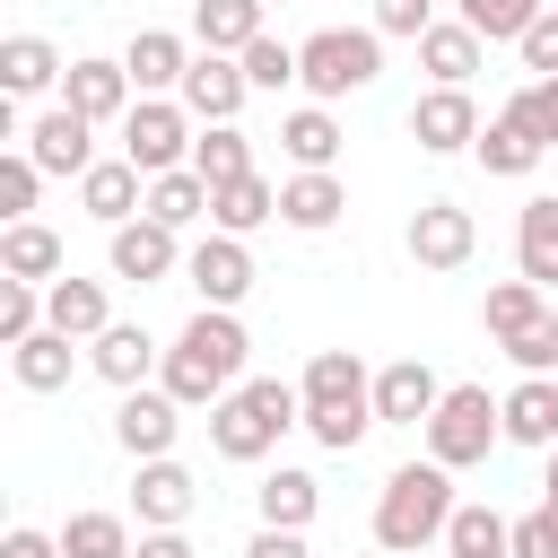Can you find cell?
I'll return each instance as SVG.
<instances>
[{
  "label": "cell",
  "instance_id": "obj_1",
  "mask_svg": "<svg viewBox=\"0 0 558 558\" xmlns=\"http://www.w3.org/2000/svg\"><path fill=\"white\" fill-rule=\"evenodd\" d=\"M244 357H253V340H244L235 305H201V314L174 331V349H166L157 384H166L183 410H218V401L244 384Z\"/></svg>",
  "mask_w": 558,
  "mask_h": 558
},
{
  "label": "cell",
  "instance_id": "obj_2",
  "mask_svg": "<svg viewBox=\"0 0 558 558\" xmlns=\"http://www.w3.org/2000/svg\"><path fill=\"white\" fill-rule=\"evenodd\" d=\"M296 392H305V436L323 453H357L366 427H384L375 418V375H366L357 349H314L305 375H296Z\"/></svg>",
  "mask_w": 558,
  "mask_h": 558
},
{
  "label": "cell",
  "instance_id": "obj_3",
  "mask_svg": "<svg viewBox=\"0 0 558 558\" xmlns=\"http://www.w3.org/2000/svg\"><path fill=\"white\" fill-rule=\"evenodd\" d=\"M288 427H305V392L279 384V375H244V384L209 410V445H218V462H270Z\"/></svg>",
  "mask_w": 558,
  "mask_h": 558
},
{
  "label": "cell",
  "instance_id": "obj_4",
  "mask_svg": "<svg viewBox=\"0 0 558 558\" xmlns=\"http://www.w3.org/2000/svg\"><path fill=\"white\" fill-rule=\"evenodd\" d=\"M453 471L427 453V462H401L392 480H384V497H375V549H436L445 541V523H453Z\"/></svg>",
  "mask_w": 558,
  "mask_h": 558
},
{
  "label": "cell",
  "instance_id": "obj_5",
  "mask_svg": "<svg viewBox=\"0 0 558 558\" xmlns=\"http://www.w3.org/2000/svg\"><path fill=\"white\" fill-rule=\"evenodd\" d=\"M375 78H384V35L375 26H314L296 44V87L314 105H340V96H357Z\"/></svg>",
  "mask_w": 558,
  "mask_h": 558
},
{
  "label": "cell",
  "instance_id": "obj_6",
  "mask_svg": "<svg viewBox=\"0 0 558 558\" xmlns=\"http://www.w3.org/2000/svg\"><path fill=\"white\" fill-rule=\"evenodd\" d=\"M418 436L445 471H471V462H488V445H506V410L488 401V384H445V401Z\"/></svg>",
  "mask_w": 558,
  "mask_h": 558
},
{
  "label": "cell",
  "instance_id": "obj_7",
  "mask_svg": "<svg viewBox=\"0 0 558 558\" xmlns=\"http://www.w3.org/2000/svg\"><path fill=\"white\" fill-rule=\"evenodd\" d=\"M192 105L183 96H140L131 113H122V157L140 166V174H174V166H192Z\"/></svg>",
  "mask_w": 558,
  "mask_h": 558
},
{
  "label": "cell",
  "instance_id": "obj_8",
  "mask_svg": "<svg viewBox=\"0 0 558 558\" xmlns=\"http://www.w3.org/2000/svg\"><path fill=\"white\" fill-rule=\"evenodd\" d=\"M105 270L113 279H131V288H166L174 270H183V244H174V227L166 218H122V227H105Z\"/></svg>",
  "mask_w": 558,
  "mask_h": 558
},
{
  "label": "cell",
  "instance_id": "obj_9",
  "mask_svg": "<svg viewBox=\"0 0 558 558\" xmlns=\"http://www.w3.org/2000/svg\"><path fill=\"white\" fill-rule=\"evenodd\" d=\"M401 244H410L418 270H462V262L480 253V218H471L462 201H418L410 227H401Z\"/></svg>",
  "mask_w": 558,
  "mask_h": 558
},
{
  "label": "cell",
  "instance_id": "obj_10",
  "mask_svg": "<svg viewBox=\"0 0 558 558\" xmlns=\"http://www.w3.org/2000/svg\"><path fill=\"white\" fill-rule=\"evenodd\" d=\"M183 288H192L201 305H244V296H253V244L227 235V227H209V235L183 253Z\"/></svg>",
  "mask_w": 558,
  "mask_h": 558
},
{
  "label": "cell",
  "instance_id": "obj_11",
  "mask_svg": "<svg viewBox=\"0 0 558 558\" xmlns=\"http://www.w3.org/2000/svg\"><path fill=\"white\" fill-rule=\"evenodd\" d=\"M174 436H183V401H174L166 384H140V392H122V401H113V445H122L131 462L174 453Z\"/></svg>",
  "mask_w": 558,
  "mask_h": 558
},
{
  "label": "cell",
  "instance_id": "obj_12",
  "mask_svg": "<svg viewBox=\"0 0 558 558\" xmlns=\"http://www.w3.org/2000/svg\"><path fill=\"white\" fill-rule=\"evenodd\" d=\"M26 157H35L44 174H70V183H78V174L96 166V122H87L78 105H44V113L26 122Z\"/></svg>",
  "mask_w": 558,
  "mask_h": 558
},
{
  "label": "cell",
  "instance_id": "obj_13",
  "mask_svg": "<svg viewBox=\"0 0 558 558\" xmlns=\"http://www.w3.org/2000/svg\"><path fill=\"white\" fill-rule=\"evenodd\" d=\"M61 105H78L87 122H122V113L140 105V87H131L122 52H113V61H105V52H78V61L61 70Z\"/></svg>",
  "mask_w": 558,
  "mask_h": 558
},
{
  "label": "cell",
  "instance_id": "obj_14",
  "mask_svg": "<svg viewBox=\"0 0 558 558\" xmlns=\"http://www.w3.org/2000/svg\"><path fill=\"white\" fill-rule=\"evenodd\" d=\"M436 401H445V375H436L427 357H392V366H375V418H384V427H427Z\"/></svg>",
  "mask_w": 558,
  "mask_h": 558
},
{
  "label": "cell",
  "instance_id": "obj_15",
  "mask_svg": "<svg viewBox=\"0 0 558 558\" xmlns=\"http://www.w3.org/2000/svg\"><path fill=\"white\" fill-rule=\"evenodd\" d=\"M183 105H192V122H235L244 113V96H253V78H244V61L235 52H192V70H183V87H174Z\"/></svg>",
  "mask_w": 558,
  "mask_h": 558
},
{
  "label": "cell",
  "instance_id": "obj_16",
  "mask_svg": "<svg viewBox=\"0 0 558 558\" xmlns=\"http://www.w3.org/2000/svg\"><path fill=\"white\" fill-rule=\"evenodd\" d=\"M410 140H418L427 157H462V148L480 140V105H471V87H427V96L410 105Z\"/></svg>",
  "mask_w": 558,
  "mask_h": 558
},
{
  "label": "cell",
  "instance_id": "obj_17",
  "mask_svg": "<svg viewBox=\"0 0 558 558\" xmlns=\"http://www.w3.org/2000/svg\"><path fill=\"white\" fill-rule=\"evenodd\" d=\"M87 366L113 384V392H140V384H157V366H166V349L140 331V323H105L96 340H87Z\"/></svg>",
  "mask_w": 558,
  "mask_h": 558
},
{
  "label": "cell",
  "instance_id": "obj_18",
  "mask_svg": "<svg viewBox=\"0 0 558 558\" xmlns=\"http://www.w3.org/2000/svg\"><path fill=\"white\" fill-rule=\"evenodd\" d=\"M192 471L174 462V453H157V462H140V480H131V523L140 532H174L183 514H192Z\"/></svg>",
  "mask_w": 558,
  "mask_h": 558
},
{
  "label": "cell",
  "instance_id": "obj_19",
  "mask_svg": "<svg viewBox=\"0 0 558 558\" xmlns=\"http://www.w3.org/2000/svg\"><path fill=\"white\" fill-rule=\"evenodd\" d=\"M78 209H87L96 227H122V218L148 209V174H140L131 157H96V166L78 174Z\"/></svg>",
  "mask_w": 558,
  "mask_h": 558
},
{
  "label": "cell",
  "instance_id": "obj_20",
  "mask_svg": "<svg viewBox=\"0 0 558 558\" xmlns=\"http://www.w3.org/2000/svg\"><path fill=\"white\" fill-rule=\"evenodd\" d=\"M340 209H349V183H340L331 166H296V174L279 183V227H296V235L340 227Z\"/></svg>",
  "mask_w": 558,
  "mask_h": 558
},
{
  "label": "cell",
  "instance_id": "obj_21",
  "mask_svg": "<svg viewBox=\"0 0 558 558\" xmlns=\"http://www.w3.org/2000/svg\"><path fill=\"white\" fill-rule=\"evenodd\" d=\"M122 70H131V87H140V96H174V87H183V70H192V44H183L174 26H140V35L122 44Z\"/></svg>",
  "mask_w": 558,
  "mask_h": 558
},
{
  "label": "cell",
  "instance_id": "obj_22",
  "mask_svg": "<svg viewBox=\"0 0 558 558\" xmlns=\"http://www.w3.org/2000/svg\"><path fill=\"white\" fill-rule=\"evenodd\" d=\"M514 270L558 296V192H532L514 209Z\"/></svg>",
  "mask_w": 558,
  "mask_h": 558
},
{
  "label": "cell",
  "instance_id": "obj_23",
  "mask_svg": "<svg viewBox=\"0 0 558 558\" xmlns=\"http://www.w3.org/2000/svg\"><path fill=\"white\" fill-rule=\"evenodd\" d=\"M480 52H488V35L462 26V17H436V26L418 35V70H427V87H471Z\"/></svg>",
  "mask_w": 558,
  "mask_h": 558
},
{
  "label": "cell",
  "instance_id": "obj_24",
  "mask_svg": "<svg viewBox=\"0 0 558 558\" xmlns=\"http://www.w3.org/2000/svg\"><path fill=\"white\" fill-rule=\"evenodd\" d=\"M61 270H70V244H61L44 218H9V227H0V279H35V288H44V279H61Z\"/></svg>",
  "mask_w": 558,
  "mask_h": 558
},
{
  "label": "cell",
  "instance_id": "obj_25",
  "mask_svg": "<svg viewBox=\"0 0 558 558\" xmlns=\"http://www.w3.org/2000/svg\"><path fill=\"white\" fill-rule=\"evenodd\" d=\"M44 323H52V331H70V340H96V331L113 323V296H105V279H78V270L44 279Z\"/></svg>",
  "mask_w": 558,
  "mask_h": 558
},
{
  "label": "cell",
  "instance_id": "obj_26",
  "mask_svg": "<svg viewBox=\"0 0 558 558\" xmlns=\"http://www.w3.org/2000/svg\"><path fill=\"white\" fill-rule=\"evenodd\" d=\"M497 410H506V445H532V453L558 445V375H523Z\"/></svg>",
  "mask_w": 558,
  "mask_h": 558
},
{
  "label": "cell",
  "instance_id": "obj_27",
  "mask_svg": "<svg viewBox=\"0 0 558 558\" xmlns=\"http://www.w3.org/2000/svg\"><path fill=\"white\" fill-rule=\"evenodd\" d=\"M61 44L52 35H9L0 44V96H44V87H61Z\"/></svg>",
  "mask_w": 558,
  "mask_h": 558
},
{
  "label": "cell",
  "instance_id": "obj_28",
  "mask_svg": "<svg viewBox=\"0 0 558 558\" xmlns=\"http://www.w3.org/2000/svg\"><path fill=\"white\" fill-rule=\"evenodd\" d=\"M270 218H279V183H270L262 166L209 192V227H227V235H253V227H270Z\"/></svg>",
  "mask_w": 558,
  "mask_h": 558
},
{
  "label": "cell",
  "instance_id": "obj_29",
  "mask_svg": "<svg viewBox=\"0 0 558 558\" xmlns=\"http://www.w3.org/2000/svg\"><path fill=\"white\" fill-rule=\"evenodd\" d=\"M78 349H87V340H70V331H52V323H44L35 340H17V349H9V375H17L26 392H61V384H70V366H78Z\"/></svg>",
  "mask_w": 558,
  "mask_h": 558
},
{
  "label": "cell",
  "instance_id": "obj_30",
  "mask_svg": "<svg viewBox=\"0 0 558 558\" xmlns=\"http://www.w3.org/2000/svg\"><path fill=\"white\" fill-rule=\"evenodd\" d=\"M253 506H262V523L305 532V523H314V506H323V480H314V471H296V462H279V471H262Z\"/></svg>",
  "mask_w": 558,
  "mask_h": 558
},
{
  "label": "cell",
  "instance_id": "obj_31",
  "mask_svg": "<svg viewBox=\"0 0 558 558\" xmlns=\"http://www.w3.org/2000/svg\"><path fill=\"white\" fill-rule=\"evenodd\" d=\"M253 35H270L262 0H192V44L201 52H244Z\"/></svg>",
  "mask_w": 558,
  "mask_h": 558
},
{
  "label": "cell",
  "instance_id": "obj_32",
  "mask_svg": "<svg viewBox=\"0 0 558 558\" xmlns=\"http://www.w3.org/2000/svg\"><path fill=\"white\" fill-rule=\"evenodd\" d=\"M279 148H288V166H340V122H331V105H296V113H279Z\"/></svg>",
  "mask_w": 558,
  "mask_h": 558
},
{
  "label": "cell",
  "instance_id": "obj_33",
  "mask_svg": "<svg viewBox=\"0 0 558 558\" xmlns=\"http://www.w3.org/2000/svg\"><path fill=\"white\" fill-rule=\"evenodd\" d=\"M140 541H131V514H113V506H78L70 523H61V558H131Z\"/></svg>",
  "mask_w": 558,
  "mask_h": 558
},
{
  "label": "cell",
  "instance_id": "obj_34",
  "mask_svg": "<svg viewBox=\"0 0 558 558\" xmlns=\"http://www.w3.org/2000/svg\"><path fill=\"white\" fill-rule=\"evenodd\" d=\"M471 157H480L488 174H506V183H523V174H532V166H541L549 148H541V140L523 131V122H506V113H497V122H480V140H471Z\"/></svg>",
  "mask_w": 558,
  "mask_h": 558
},
{
  "label": "cell",
  "instance_id": "obj_35",
  "mask_svg": "<svg viewBox=\"0 0 558 558\" xmlns=\"http://www.w3.org/2000/svg\"><path fill=\"white\" fill-rule=\"evenodd\" d=\"M445 558H514V523H506L497 506H453Z\"/></svg>",
  "mask_w": 558,
  "mask_h": 558
},
{
  "label": "cell",
  "instance_id": "obj_36",
  "mask_svg": "<svg viewBox=\"0 0 558 558\" xmlns=\"http://www.w3.org/2000/svg\"><path fill=\"white\" fill-rule=\"evenodd\" d=\"M148 218H166L174 235H183V227H201V218H209V183H201V166L148 174Z\"/></svg>",
  "mask_w": 558,
  "mask_h": 558
},
{
  "label": "cell",
  "instance_id": "obj_37",
  "mask_svg": "<svg viewBox=\"0 0 558 558\" xmlns=\"http://www.w3.org/2000/svg\"><path fill=\"white\" fill-rule=\"evenodd\" d=\"M541 314H549V288H532L523 270H514V279H497V288L480 296V323H488L497 340H514V331H532Z\"/></svg>",
  "mask_w": 558,
  "mask_h": 558
},
{
  "label": "cell",
  "instance_id": "obj_38",
  "mask_svg": "<svg viewBox=\"0 0 558 558\" xmlns=\"http://www.w3.org/2000/svg\"><path fill=\"white\" fill-rule=\"evenodd\" d=\"M192 166H201V183L218 192V183L253 174V140H244L235 122H201V140H192Z\"/></svg>",
  "mask_w": 558,
  "mask_h": 558
},
{
  "label": "cell",
  "instance_id": "obj_39",
  "mask_svg": "<svg viewBox=\"0 0 558 558\" xmlns=\"http://www.w3.org/2000/svg\"><path fill=\"white\" fill-rule=\"evenodd\" d=\"M541 9H549V0H453V17L480 26L488 44H523V26H532Z\"/></svg>",
  "mask_w": 558,
  "mask_h": 558
},
{
  "label": "cell",
  "instance_id": "obj_40",
  "mask_svg": "<svg viewBox=\"0 0 558 558\" xmlns=\"http://www.w3.org/2000/svg\"><path fill=\"white\" fill-rule=\"evenodd\" d=\"M497 113H506V122H523L541 148H558V78H523V87H514Z\"/></svg>",
  "mask_w": 558,
  "mask_h": 558
},
{
  "label": "cell",
  "instance_id": "obj_41",
  "mask_svg": "<svg viewBox=\"0 0 558 558\" xmlns=\"http://www.w3.org/2000/svg\"><path fill=\"white\" fill-rule=\"evenodd\" d=\"M35 331H44V288L35 279H0V349H17Z\"/></svg>",
  "mask_w": 558,
  "mask_h": 558
},
{
  "label": "cell",
  "instance_id": "obj_42",
  "mask_svg": "<svg viewBox=\"0 0 558 558\" xmlns=\"http://www.w3.org/2000/svg\"><path fill=\"white\" fill-rule=\"evenodd\" d=\"M235 61H244V78H253V87H270V96L296 78V44H279V35H253Z\"/></svg>",
  "mask_w": 558,
  "mask_h": 558
},
{
  "label": "cell",
  "instance_id": "obj_43",
  "mask_svg": "<svg viewBox=\"0 0 558 558\" xmlns=\"http://www.w3.org/2000/svg\"><path fill=\"white\" fill-rule=\"evenodd\" d=\"M35 192H44V166L26 148L0 157V218H35Z\"/></svg>",
  "mask_w": 558,
  "mask_h": 558
},
{
  "label": "cell",
  "instance_id": "obj_44",
  "mask_svg": "<svg viewBox=\"0 0 558 558\" xmlns=\"http://www.w3.org/2000/svg\"><path fill=\"white\" fill-rule=\"evenodd\" d=\"M506 357H514L523 375H558V323L541 314L532 331H514V340H506Z\"/></svg>",
  "mask_w": 558,
  "mask_h": 558
},
{
  "label": "cell",
  "instance_id": "obj_45",
  "mask_svg": "<svg viewBox=\"0 0 558 558\" xmlns=\"http://www.w3.org/2000/svg\"><path fill=\"white\" fill-rule=\"evenodd\" d=\"M514 52H523V70H532V78H558V0L523 26V44H514Z\"/></svg>",
  "mask_w": 558,
  "mask_h": 558
},
{
  "label": "cell",
  "instance_id": "obj_46",
  "mask_svg": "<svg viewBox=\"0 0 558 558\" xmlns=\"http://www.w3.org/2000/svg\"><path fill=\"white\" fill-rule=\"evenodd\" d=\"M514 558H558V497H541L532 514H514Z\"/></svg>",
  "mask_w": 558,
  "mask_h": 558
},
{
  "label": "cell",
  "instance_id": "obj_47",
  "mask_svg": "<svg viewBox=\"0 0 558 558\" xmlns=\"http://www.w3.org/2000/svg\"><path fill=\"white\" fill-rule=\"evenodd\" d=\"M427 26H436V0H375V35H410L418 44Z\"/></svg>",
  "mask_w": 558,
  "mask_h": 558
},
{
  "label": "cell",
  "instance_id": "obj_48",
  "mask_svg": "<svg viewBox=\"0 0 558 558\" xmlns=\"http://www.w3.org/2000/svg\"><path fill=\"white\" fill-rule=\"evenodd\" d=\"M0 558H61V532H35V523H9V532H0Z\"/></svg>",
  "mask_w": 558,
  "mask_h": 558
},
{
  "label": "cell",
  "instance_id": "obj_49",
  "mask_svg": "<svg viewBox=\"0 0 558 558\" xmlns=\"http://www.w3.org/2000/svg\"><path fill=\"white\" fill-rule=\"evenodd\" d=\"M244 558H314V549H305V532H288V523H262V532L244 541Z\"/></svg>",
  "mask_w": 558,
  "mask_h": 558
},
{
  "label": "cell",
  "instance_id": "obj_50",
  "mask_svg": "<svg viewBox=\"0 0 558 558\" xmlns=\"http://www.w3.org/2000/svg\"><path fill=\"white\" fill-rule=\"evenodd\" d=\"M131 558H192V541H183V523H174V532H140Z\"/></svg>",
  "mask_w": 558,
  "mask_h": 558
},
{
  "label": "cell",
  "instance_id": "obj_51",
  "mask_svg": "<svg viewBox=\"0 0 558 558\" xmlns=\"http://www.w3.org/2000/svg\"><path fill=\"white\" fill-rule=\"evenodd\" d=\"M541 488H549V497H558V445H549V480H541Z\"/></svg>",
  "mask_w": 558,
  "mask_h": 558
},
{
  "label": "cell",
  "instance_id": "obj_52",
  "mask_svg": "<svg viewBox=\"0 0 558 558\" xmlns=\"http://www.w3.org/2000/svg\"><path fill=\"white\" fill-rule=\"evenodd\" d=\"M384 558H427V549H384Z\"/></svg>",
  "mask_w": 558,
  "mask_h": 558
},
{
  "label": "cell",
  "instance_id": "obj_53",
  "mask_svg": "<svg viewBox=\"0 0 558 558\" xmlns=\"http://www.w3.org/2000/svg\"><path fill=\"white\" fill-rule=\"evenodd\" d=\"M549 323H558V296H549Z\"/></svg>",
  "mask_w": 558,
  "mask_h": 558
}]
</instances>
